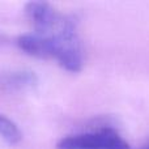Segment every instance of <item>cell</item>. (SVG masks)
<instances>
[{
    "label": "cell",
    "mask_w": 149,
    "mask_h": 149,
    "mask_svg": "<svg viewBox=\"0 0 149 149\" xmlns=\"http://www.w3.org/2000/svg\"><path fill=\"white\" fill-rule=\"evenodd\" d=\"M37 33V31H34ZM38 34L49 37L54 47V59L68 72H80L84 65V49L73 16L58 13L54 22Z\"/></svg>",
    "instance_id": "cell-1"
},
{
    "label": "cell",
    "mask_w": 149,
    "mask_h": 149,
    "mask_svg": "<svg viewBox=\"0 0 149 149\" xmlns=\"http://www.w3.org/2000/svg\"><path fill=\"white\" fill-rule=\"evenodd\" d=\"M56 149H130L123 137L111 127L68 135L58 141Z\"/></svg>",
    "instance_id": "cell-2"
},
{
    "label": "cell",
    "mask_w": 149,
    "mask_h": 149,
    "mask_svg": "<svg viewBox=\"0 0 149 149\" xmlns=\"http://www.w3.org/2000/svg\"><path fill=\"white\" fill-rule=\"evenodd\" d=\"M17 46L21 51L38 59H54V47L49 37L38 33L21 34L17 38Z\"/></svg>",
    "instance_id": "cell-3"
},
{
    "label": "cell",
    "mask_w": 149,
    "mask_h": 149,
    "mask_svg": "<svg viewBox=\"0 0 149 149\" xmlns=\"http://www.w3.org/2000/svg\"><path fill=\"white\" fill-rule=\"evenodd\" d=\"M38 82L37 76L30 71H18L7 77V85L16 90H28L34 88Z\"/></svg>",
    "instance_id": "cell-4"
},
{
    "label": "cell",
    "mask_w": 149,
    "mask_h": 149,
    "mask_svg": "<svg viewBox=\"0 0 149 149\" xmlns=\"http://www.w3.org/2000/svg\"><path fill=\"white\" fill-rule=\"evenodd\" d=\"M0 137L10 145H16L22 140V132L18 126L3 114H0Z\"/></svg>",
    "instance_id": "cell-5"
},
{
    "label": "cell",
    "mask_w": 149,
    "mask_h": 149,
    "mask_svg": "<svg viewBox=\"0 0 149 149\" xmlns=\"http://www.w3.org/2000/svg\"><path fill=\"white\" fill-rule=\"evenodd\" d=\"M143 149H149V145H148V147H145V148H143Z\"/></svg>",
    "instance_id": "cell-6"
}]
</instances>
